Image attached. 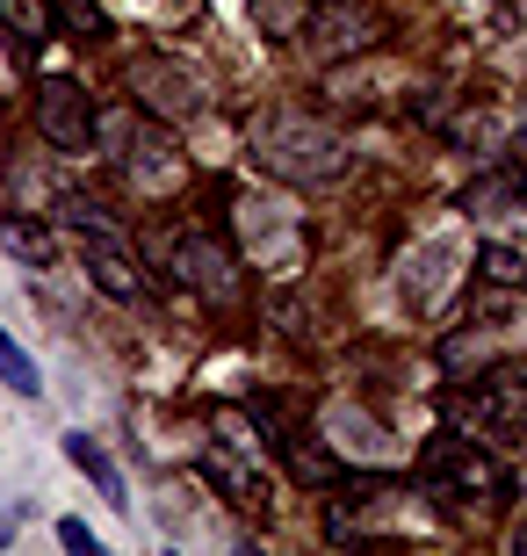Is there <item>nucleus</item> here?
I'll return each mask as SVG.
<instances>
[{"mask_svg": "<svg viewBox=\"0 0 527 556\" xmlns=\"http://www.w3.org/2000/svg\"><path fill=\"white\" fill-rule=\"evenodd\" d=\"M253 160L289 188H325L347 174V144L311 124L304 109H275V116H253Z\"/></svg>", "mask_w": 527, "mask_h": 556, "instance_id": "1", "label": "nucleus"}, {"mask_svg": "<svg viewBox=\"0 0 527 556\" xmlns=\"http://www.w3.org/2000/svg\"><path fill=\"white\" fill-rule=\"evenodd\" d=\"M95 138L109 144V160H116L138 188H174V181H181V152H174V138H166L160 124L130 116V109H116V116H95Z\"/></svg>", "mask_w": 527, "mask_h": 556, "instance_id": "2", "label": "nucleus"}, {"mask_svg": "<svg viewBox=\"0 0 527 556\" xmlns=\"http://www.w3.org/2000/svg\"><path fill=\"white\" fill-rule=\"evenodd\" d=\"M231 225H239V247H246L253 268H297V261H304V225H297L289 210L261 203V195L231 203Z\"/></svg>", "mask_w": 527, "mask_h": 556, "instance_id": "3", "label": "nucleus"}, {"mask_svg": "<svg viewBox=\"0 0 527 556\" xmlns=\"http://www.w3.org/2000/svg\"><path fill=\"white\" fill-rule=\"evenodd\" d=\"M130 94L152 124H196L203 116V80L174 59H138L130 65Z\"/></svg>", "mask_w": 527, "mask_h": 556, "instance_id": "4", "label": "nucleus"}, {"mask_svg": "<svg viewBox=\"0 0 527 556\" xmlns=\"http://www.w3.org/2000/svg\"><path fill=\"white\" fill-rule=\"evenodd\" d=\"M174 275H181L188 289H203L210 304H231L239 296V253L224 247V239H210V231H174Z\"/></svg>", "mask_w": 527, "mask_h": 556, "instance_id": "5", "label": "nucleus"}, {"mask_svg": "<svg viewBox=\"0 0 527 556\" xmlns=\"http://www.w3.org/2000/svg\"><path fill=\"white\" fill-rule=\"evenodd\" d=\"M37 130L59 144V152H87V144H95V102H87V87L65 80V73L37 80Z\"/></svg>", "mask_w": 527, "mask_h": 556, "instance_id": "6", "label": "nucleus"}, {"mask_svg": "<svg viewBox=\"0 0 527 556\" xmlns=\"http://www.w3.org/2000/svg\"><path fill=\"white\" fill-rule=\"evenodd\" d=\"M419 477L434 484L441 498H477V492H506L499 477H491V463L477 455V441H455V433H441L434 448H426Z\"/></svg>", "mask_w": 527, "mask_h": 556, "instance_id": "7", "label": "nucleus"}, {"mask_svg": "<svg viewBox=\"0 0 527 556\" xmlns=\"http://www.w3.org/2000/svg\"><path fill=\"white\" fill-rule=\"evenodd\" d=\"M463 419L491 433H513L527 419V362H499V369L477 376V391H463Z\"/></svg>", "mask_w": 527, "mask_h": 556, "instance_id": "8", "label": "nucleus"}, {"mask_svg": "<svg viewBox=\"0 0 527 556\" xmlns=\"http://www.w3.org/2000/svg\"><path fill=\"white\" fill-rule=\"evenodd\" d=\"M448 282H455V247H441V239H426L419 253L405 261V296L419 311H434L448 296Z\"/></svg>", "mask_w": 527, "mask_h": 556, "instance_id": "9", "label": "nucleus"}, {"mask_svg": "<svg viewBox=\"0 0 527 556\" xmlns=\"http://www.w3.org/2000/svg\"><path fill=\"white\" fill-rule=\"evenodd\" d=\"M59 448H65V463H73L80 477H95V492H102L116 514H130V484H123V470L102 455V441H87V433H65Z\"/></svg>", "mask_w": 527, "mask_h": 556, "instance_id": "10", "label": "nucleus"}, {"mask_svg": "<svg viewBox=\"0 0 527 556\" xmlns=\"http://www.w3.org/2000/svg\"><path fill=\"white\" fill-rule=\"evenodd\" d=\"M325 433H332V448H340L347 463H384V455H390L384 427H376V419H362L354 405H332V413H325Z\"/></svg>", "mask_w": 527, "mask_h": 556, "instance_id": "11", "label": "nucleus"}, {"mask_svg": "<svg viewBox=\"0 0 527 556\" xmlns=\"http://www.w3.org/2000/svg\"><path fill=\"white\" fill-rule=\"evenodd\" d=\"M87 275H95L109 296H145L138 247H109V239H95V253H87Z\"/></svg>", "mask_w": 527, "mask_h": 556, "instance_id": "12", "label": "nucleus"}, {"mask_svg": "<svg viewBox=\"0 0 527 556\" xmlns=\"http://www.w3.org/2000/svg\"><path fill=\"white\" fill-rule=\"evenodd\" d=\"M59 217H65V225H80L87 239H109V247H130V225H123V217H109V210L95 203V195H59Z\"/></svg>", "mask_w": 527, "mask_h": 556, "instance_id": "13", "label": "nucleus"}, {"mask_svg": "<svg viewBox=\"0 0 527 556\" xmlns=\"http://www.w3.org/2000/svg\"><path fill=\"white\" fill-rule=\"evenodd\" d=\"M0 247L15 253V261H29V268H51L59 261V239L43 225H29V217H0Z\"/></svg>", "mask_w": 527, "mask_h": 556, "instance_id": "14", "label": "nucleus"}, {"mask_svg": "<svg viewBox=\"0 0 527 556\" xmlns=\"http://www.w3.org/2000/svg\"><path fill=\"white\" fill-rule=\"evenodd\" d=\"M311 37H318L325 51H362V43H368V22L354 15L347 0H325V15H318V29H311Z\"/></svg>", "mask_w": 527, "mask_h": 556, "instance_id": "15", "label": "nucleus"}, {"mask_svg": "<svg viewBox=\"0 0 527 556\" xmlns=\"http://www.w3.org/2000/svg\"><path fill=\"white\" fill-rule=\"evenodd\" d=\"M477 275L499 289H527V253L506 247V239H491V247H477Z\"/></svg>", "mask_w": 527, "mask_h": 556, "instance_id": "16", "label": "nucleus"}, {"mask_svg": "<svg viewBox=\"0 0 527 556\" xmlns=\"http://www.w3.org/2000/svg\"><path fill=\"white\" fill-rule=\"evenodd\" d=\"M246 8H253V22H261V37H267V43L304 37V0H246Z\"/></svg>", "mask_w": 527, "mask_h": 556, "instance_id": "17", "label": "nucleus"}, {"mask_svg": "<svg viewBox=\"0 0 527 556\" xmlns=\"http://www.w3.org/2000/svg\"><path fill=\"white\" fill-rule=\"evenodd\" d=\"M203 477H210V484H217L224 498H231V506H253V514H261V506H267V484H261V477H253V470H231V463H203Z\"/></svg>", "mask_w": 527, "mask_h": 556, "instance_id": "18", "label": "nucleus"}, {"mask_svg": "<svg viewBox=\"0 0 527 556\" xmlns=\"http://www.w3.org/2000/svg\"><path fill=\"white\" fill-rule=\"evenodd\" d=\"M275 433H283V427H275ZM283 448H289V470L304 477V484H332V477H340V463H332L325 448H311V441H297V433H283Z\"/></svg>", "mask_w": 527, "mask_h": 556, "instance_id": "19", "label": "nucleus"}, {"mask_svg": "<svg viewBox=\"0 0 527 556\" xmlns=\"http://www.w3.org/2000/svg\"><path fill=\"white\" fill-rule=\"evenodd\" d=\"M0 383H8V391H15V397H37V391H43L37 362H29V354H22L15 340H8V332H0Z\"/></svg>", "mask_w": 527, "mask_h": 556, "instance_id": "20", "label": "nucleus"}, {"mask_svg": "<svg viewBox=\"0 0 527 556\" xmlns=\"http://www.w3.org/2000/svg\"><path fill=\"white\" fill-rule=\"evenodd\" d=\"M51 22L73 29V37H102V29H109V15L95 8V0H51Z\"/></svg>", "mask_w": 527, "mask_h": 556, "instance_id": "21", "label": "nucleus"}, {"mask_svg": "<svg viewBox=\"0 0 527 556\" xmlns=\"http://www.w3.org/2000/svg\"><path fill=\"white\" fill-rule=\"evenodd\" d=\"M59 542H65V549H80V556H95V549H102V542H95V528H87V520H73V514L59 520Z\"/></svg>", "mask_w": 527, "mask_h": 556, "instance_id": "22", "label": "nucleus"}, {"mask_svg": "<svg viewBox=\"0 0 527 556\" xmlns=\"http://www.w3.org/2000/svg\"><path fill=\"white\" fill-rule=\"evenodd\" d=\"M8 542H15V520H8V514H0V549H8Z\"/></svg>", "mask_w": 527, "mask_h": 556, "instance_id": "23", "label": "nucleus"}, {"mask_svg": "<svg viewBox=\"0 0 527 556\" xmlns=\"http://www.w3.org/2000/svg\"><path fill=\"white\" fill-rule=\"evenodd\" d=\"M513 549H520V556H527V520H520V528H513Z\"/></svg>", "mask_w": 527, "mask_h": 556, "instance_id": "24", "label": "nucleus"}]
</instances>
